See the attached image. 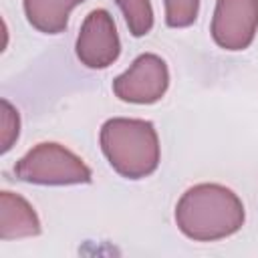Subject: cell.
Returning a JSON list of instances; mask_svg holds the SVG:
<instances>
[{
	"instance_id": "obj_1",
	"label": "cell",
	"mask_w": 258,
	"mask_h": 258,
	"mask_svg": "<svg viewBox=\"0 0 258 258\" xmlns=\"http://www.w3.org/2000/svg\"><path fill=\"white\" fill-rule=\"evenodd\" d=\"M244 204L226 185L198 183L175 206V224L196 242H214L236 234L244 226Z\"/></svg>"
},
{
	"instance_id": "obj_2",
	"label": "cell",
	"mask_w": 258,
	"mask_h": 258,
	"mask_svg": "<svg viewBox=\"0 0 258 258\" xmlns=\"http://www.w3.org/2000/svg\"><path fill=\"white\" fill-rule=\"evenodd\" d=\"M99 141L109 165L127 179L147 177L159 165V137L151 121L113 117L103 123Z\"/></svg>"
},
{
	"instance_id": "obj_3",
	"label": "cell",
	"mask_w": 258,
	"mask_h": 258,
	"mask_svg": "<svg viewBox=\"0 0 258 258\" xmlns=\"http://www.w3.org/2000/svg\"><path fill=\"white\" fill-rule=\"evenodd\" d=\"M20 181L36 185H75L89 183L93 173L87 163L60 143H38L14 165Z\"/></svg>"
},
{
	"instance_id": "obj_4",
	"label": "cell",
	"mask_w": 258,
	"mask_h": 258,
	"mask_svg": "<svg viewBox=\"0 0 258 258\" xmlns=\"http://www.w3.org/2000/svg\"><path fill=\"white\" fill-rule=\"evenodd\" d=\"M169 87V71L161 56L153 52L139 54L133 64L113 81V93L135 105L157 103Z\"/></svg>"
},
{
	"instance_id": "obj_5",
	"label": "cell",
	"mask_w": 258,
	"mask_h": 258,
	"mask_svg": "<svg viewBox=\"0 0 258 258\" xmlns=\"http://www.w3.org/2000/svg\"><path fill=\"white\" fill-rule=\"evenodd\" d=\"M77 58L87 69H107L121 54V40L113 16L103 10H91L77 36Z\"/></svg>"
},
{
	"instance_id": "obj_6",
	"label": "cell",
	"mask_w": 258,
	"mask_h": 258,
	"mask_svg": "<svg viewBox=\"0 0 258 258\" xmlns=\"http://www.w3.org/2000/svg\"><path fill=\"white\" fill-rule=\"evenodd\" d=\"M258 30V0H216L212 38L224 50H244Z\"/></svg>"
},
{
	"instance_id": "obj_7",
	"label": "cell",
	"mask_w": 258,
	"mask_h": 258,
	"mask_svg": "<svg viewBox=\"0 0 258 258\" xmlns=\"http://www.w3.org/2000/svg\"><path fill=\"white\" fill-rule=\"evenodd\" d=\"M40 234V220L34 208L8 189L0 191V240L30 238Z\"/></svg>"
},
{
	"instance_id": "obj_8",
	"label": "cell",
	"mask_w": 258,
	"mask_h": 258,
	"mask_svg": "<svg viewBox=\"0 0 258 258\" xmlns=\"http://www.w3.org/2000/svg\"><path fill=\"white\" fill-rule=\"evenodd\" d=\"M85 0H24L26 20L44 34H58L69 24V14L73 8Z\"/></svg>"
},
{
	"instance_id": "obj_9",
	"label": "cell",
	"mask_w": 258,
	"mask_h": 258,
	"mask_svg": "<svg viewBox=\"0 0 258 258\" xmlns=\"http://www.w3.org/2000/svg\"><path fill=\"white\" fill-rule=\"evenodd\" d=\"M133 36H145L153 28V8L149 0H115Z\"/></svg>"
},
{
	"instance_id": "obj_10",
	"label": "cell",
	"mask_w": 258,
	"mask_h": 258,
	"mask_svg": "<svg viewBox=\"0 0 258 258\" xmlns=\"http://www.w3.org/2000/svg\"><path fill=\"white\" fill-rule=\"evenodd\" d=\"M165 24L171 28H185L196 22L200 12V0H163Z\"/></svg>"
},
{
	"instance_id": "obj_11",
	"label": "cell",
	"mask_w": 258,
	"mask_h": 258,
	"mask_svg": "<svg viewBox=\"0 0 258 258\" xmlns=\"http://www.w3.org/2000/svg\"><path fill=\"white\" fill-rule=\"evenodd\" d=\"M2 153H6L14 141L18 139V133H20V117H18V111L10 105V101L2 99Z\"/></svg>"
}]
</instances>
